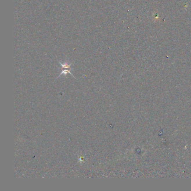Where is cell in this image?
Segmentation results:
<instances>
[{
  "label": "cell",
  "mask_w": 191,
  "mask_h": 191,
  "mask_svg": "<svg viewBox=\"0 0 191 191\" xmlns=\"http://www.w3.org/2000/svg\"><path fill=\"white\" fill-rule=\"evenodd\" d=\"M60 64L62 66V73H61L60 75H62V74H67V73H70L71 75H72V73L70 72V71H71V64H69L68 63H64V64H62L60 62Z\"/></svg>",
  "instance_id": "1"
}]
</instances>
